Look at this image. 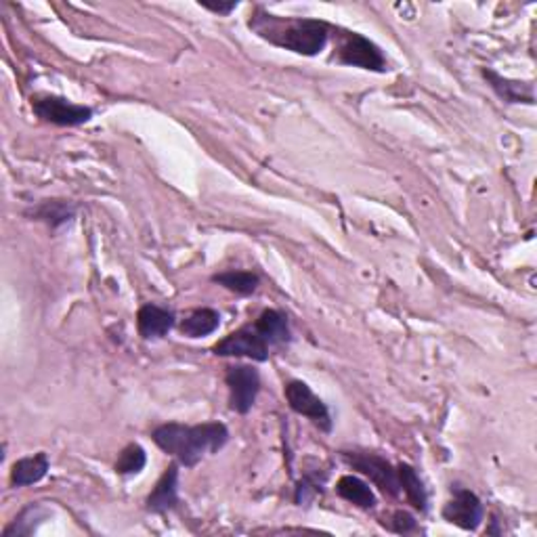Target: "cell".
<instances>
[{
  "instance_id": "cell-1",
  "label": "cell",
  "mask_w": 537,
  "mask_h": 537,
  "mask_svg": "<svg viewBox=\"0 0 537 537\" xmlns=\"http://www.w3.org/2000/svg\"><path fill=\"white\" fill-rule=\"evenodd\" d=\"M248 28L263 41L305 57L319 55L326 49L329 38V25L326 22L271 15L264 9H256L252 13Z\"/></svg>"
},
{
  "instance_id": "cell-2",
  "label": "cell",
  "mask_w": 537,
  "mask_h": 537,
  "mask_svg": "<svg viewBox=\"0 0 537 537\" xmlns=\"http://www.w3.org/2000/svg\"><path fill=\"white\" fill-rule=\"evenodd\" d=\"M153 443L179 464L193 468L208 454L221 451L229 441V429L223 422L187 426L179 422L162 424L152 432Z\"/></svg>"
},
{
  "instance_id": "cell-3",
  "label": "cell",
  "mask_w": 537,
  "mask_h": 537,
  "mask_svg": "<svg viewBox=\"0 0 537 537\" xmlns=\"http://www.w3.org/2000/svg\"><path fill=\"white\" fill-rule=\"evenodd\" d=\"M32 112L42 122L55 126H80L93 118V109L88 106H78L66 97L55 95L32 97Z\"/></svg>"
},
{
  "instance_id": "cell-4",
  "label": "cell",
  "mask_w": 537,
  "mask_h": 537,
  "mask_svg": "<svg viewBox=\"0 0 537 537\" xmlns=\"http://www.w3.org/2000/svg\"><path fill=\"white\" fill-rule=\"evenodd\" d=\"M342 460L348 466H353V470H359L361 475L370 478L384 495L399 497V472L391 462L384 460L383 456L366 454V451H342Z\"/></svg>"
},
{
  "instance_id": "cell-5",
  "label": "cell",
  "mask_w": 537,
  "mask_h": 537,
  "mask_svg": "<svg viewBox=\"0 0 537 537\" xmlns=\"http://www.w3.org/2000/svg\"><path fill=\"white\" fill-rule=\"evenodd\" d=\"M338 61L342 66H353L370 72H386V60L378 44L367 41L357 32H347L338 47Z\"/></svg>"
},
{
  "instance_id": "cell-6",
  "label": "cell",
  "mask_w": 537,
  "mask_h": 537,
  "mask_svg": "<svg viewBox=\"0 0 537 537\" xmlns=\"http://www.w3.org/2000/svg\"><path fill=\"white\" fill-rule=\"evenodd\" d=\"M283 394H286V401L288 405L292 407V412L299 413V416L309 418L310 422L323 432L332 431V416H329V410L326 403L310 391L307 383H302V380H290L286 388H283Z\"/></svg>"
},
{
  "instance_id": "cell-7",
  "label": "cell",
  "mask_w": 537,
  "mask_h": 537,
  "mask_svg": "<svg viewBox=\"0 0 537 537\" xmlns=\"http://www.w3.org/2000/svg\"><path fill=\"white\" fill-rule=\"evenodd\" d=\"M225 383L229 386V407L237 413H248L256 403L261 391V374L255 366H233L227 370Z\"/></svg>"
},
{
  "instance_id": "cell-8",
  "label": "cell",
  "mask_w": 537,
  "mask_h": 537,
  "mask_svg": "<svg viewBox=\"0 0 537 537\" xmlns=\"http://www.w3.org/2000/svg\"><path fill=\"white\" fill-rule=\"evenodd\" d=\"M215 355L218 357H245L252 361H267L269 359V345L255 326H245L237 332L225 336L221 342H217Z\"/></svg>"
},
{
  "instance_id": "cell-9",
  "label": "cell",
  "mask_w": 537,
  "mask_h": 537,
  "mask_svg": "<svg viewBox=\"0 0 537 537\" xmlns=\"http://www.w3.org/2000/svg\"><path fill=\"white\" fill-rule=\"evenodd\" d=\"M451 494H454V497L445 504L443 519L451 523V525L464 529V532H477L485 516L483 502L470 489L454 487Z\"/></svg>"
},
{
  "instance_id": "cell-10",
  "label": "cell",
  "mask_w": 537,
  "mask_h": 537,
  "mask_svg": "<svg viewBox=\"0 0 537 537\" xmlns=\"http://www.w3.org/2000/svg\"><path fill=\"white\" fill-rule=\"evenodd\" d=\"M179 504V464L174 462L164 470L160 481L147 497V510L153 514H164L168 510L177 508Z\"/></svg>"
},
{
  "instance_id": "cell-11",
  "label": "cell",
  "mask_w": 537,
  "mask_h": 537,
  "mask_svg": "<svg viewBox=\"0 0 537 537\" xmlns=\"http://www.w3.org/2000/svg\"><path fill=\"white\" fill-rule=\"evenodd\" d=\"M137 328L139 334L145 340L164 338V336L174 328V313L171 309L160 305H144L137 313Z\"/></svg>"
},
{
  "instance_id": "cell-12",
  "label": "cell",
  "mask_w": 537,
  "mask_h": 537,
  "mask_svg": "<svg viewBox=\"0 0 537 537\" xmlns=\"http://www.w3.org/2000/svg\"><path fill=\"white\" fill-rule=\"evenodd\" d=\"M485 80L489 82V87L495 90V95L500 97L502 101L506 103H529L533 106L535 95H533V84L532 82H516L508 80V78H502L495 74L494 69H483Z\"/></svg>"
},
{
  "instance_id": "cell-13",
  "label": "cell",
  "mask_w": 537,
  "mask_h": 537,
  "mask_svg": "<svg viewBox=\"0 0 537 537\" xmlns=\"http://www.w3.org/2000/svg\"><path fill=\"white\" fill-rule=\"evenodd\" d=\"M51 468L49 456L41 451V454L22 458L13 464L11 470V485L13 487H28V485H34L38 481H42L47 477V472Z\"/></svg>"
},
{
  "instance_id": "cell-14",
  "label": "cell",
  "mask_w": 537,
  "mask_h": 537,
  "mask_svg": "<svg viewBox=\"0 0 537 537\" xmlns=\"http://www.w3.org/2000/svg\"><path fill=\"white\" fill-rule=\"evenodd\" d=\"M76 212H78V206L74 202H66V199H44V202L28 210V217L36 218V221L47 223L49 227L60 229L61 225L72 221Z\"/></svg>"
},
{
  "instance_id": "cell-15",
  "label": "cell",
  "mask_w": 537,
  "mask_h": 537,
  "mask_svg": "<svg viewBox=\"0 0 537 537\" xmlns=\"http://www.w3.org/2000/svg\"><path fill=\"white\" fill-rule=\"evenodd\" d=\"M336 494H338L342 500H347L348 504H353V506L361 510H372L376 508L378 504L376 494H374L370 485L353 475H345L338 478V483H336Z\"/></svg>"
},
{
  "instance_id": "cell-16",
  "label": "cell",
  "mask_w": 537,
  "mask_h": 537,
  "mask_svg": "<svg viewBox=\"0 0 537 537\" xmlns=\"http://www.w3.org/2000/svg\"><path fill=\"white\" fill-rule=\"evenodd\" d=\"M256 332L267 340V345H283L290 342V326L286 315L280 313L275 309H267L258 315L255 321Z\"/></svg>"
},
{
  "instance_id": "cell-17",
  "label": "cell",
  "mask_w": 537,
  "mask_h": 537,
  "mask_svg": "<svg viewBox=\"0 0 537 537\" xmlns=\"http://www.w3.org/2000/svg\"><path fill=\"white\" fill-rule=\"evenodd\" d=\"M397 472L401 491L405 494L407 502H410L413 510H418V513H426V508H429V494H426V487L416 468L410 464H399Z\"/></svg>"
},
{
  "instance_id": "cell-18",
  "label": "cell",
  "mask_w": 537,
  "mask_h": 537,
  "mask_svg": "<svg viewBox=\"0 0 537 537\" xmlns=\"http://www.w3.org/2000/svg\"><path fill=\"white\" fill-rule=\"evenodd\" d=\"M221 326V315L215 309H198L190 317L181 321V334L187 338H204V336L215 334Z\"/></svg>"
},
{
  "instance_id": "cell-19",
  "label": "cell",
  "mask_w": 537,
  "mask_h": 537,
  "mask_svg": "<svg viewBox=\"0 0 537 537\" xmlns=\"http://www.w3.org/2000/svg\"><path fill=\"white\" fill-rule=\"evenodd\" d=\"M212 282L239 296L255 294L258 286H261V277L252 273V271H223V273L212 275Z\"/></svg>"
},
{
  "instance_id": "cell-20",
  "label": "cell",
  "mask_w": 537,
  "mask_h": 537,
  "mask_svg": "<svg viewBox=\"0 0 537 537\" xmlns=\"http://www.w3.org/2000/svg\"><path fill=\"white\" fill-rule=\"evenodd\" d=\"M49 513L44 510L41 504H30L28 508H23L22 513L17 514V519L11 523L9 527L5 529V537H17V535H32L36 532V527L47 519Z\"/></svg>"
},
{
  "instance_id": "cell-21",
  "label": "cell",
  "mask_w": 537,
  "mask_h": 537,
  "mask_svg": "<svg viewBox=\"0 0 537 537\" xmlns=\"http://www.w3.org/2000/svg\"><path fill=\"white\" fill-rule=\"evenodd\" d=\"M145 464H147L145 449L137 443H131L120 451L118 462H116V472L122 477H133V475H139V472L145 468Z\"/></svg>"
},
{
  "instance_id": "cell-22",
  "label": "cell",
  "mask_w": 537,
  "mask_h": 537,
  "mask_svg": "<svg viewBox=\"0 0 537 537\" xmlns=\"http://www.w3.org/2000/svg\"><path fill=\"white\" fill-rule=\"evenodd\" d=\"M323 483H326V477L319 478V475H310V472H307V475L299 481V485H296V494H294L296 504L302 506V504L313 500L317 494H321Z\"/></svg>"
},
{
  "instance_id": "cell-23",
  "label": "cell",
  "mask_w": 537,
  "mask_h": 537,
  "mask_svg": "<svg viewBox=\"0 0 537 537\" xmlns=\"http://www.w3.org/2000/svg\"><path fill=\"white\" fill-rule=\"evenodd\" d=\"M383 525L391 529L394 533H413L418 532V523L416 519L410 513H405V510H397V513H393L391 521H383Z\"/></svg>"
},
{
  "instance_id": "cell-24",
  "label": "cell",
  "mask_w": 537,
  "mask_h": 537,
  "mask_svg": "<svg viewBox=\"0 0 537 537\" xmlns=\"http://www.w3.org/2000/svg\"><path fill=\"white\" fill-rule=\"evenodd\" d=\"M204 9H208L212 13H218V15H229V13L236 9L237 3H229V5H202Z\"/></svg>"
}]
</instances>
